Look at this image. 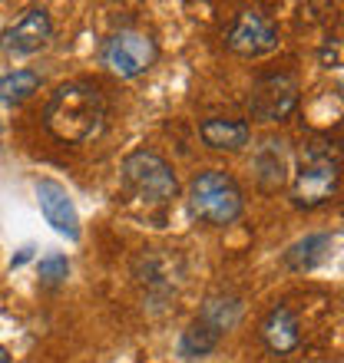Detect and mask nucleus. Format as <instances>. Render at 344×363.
I'll use <instances>...</instances> for the list:
<instances>
[{
	"label": "nucleus",
	"instance_id": "obj_16",
	"mask_svg": "<svg viewBox=\"0 0 344 363\" xmlns=\"http://www.w3.org/2000/svg\"><path fill=\"white\" fill-rule=\"evenodd\" d=\"M67 271H70V264L63 255H50V258L40 261V277H43L47 284H60V281L67 277Z\"/></svg>",
	"mask_w": 344,
	"mask_h": 363
},
{
	"label": "nucleus",
	"instance_id": "obj_10",
	"mask_svg": "<svg viewBox=\"0 0 344 363\" xmlns=\"http://www.w3.org/2000/svg\"><path fill=\"white\" fill-rule=\"evenodd\" d=\"M262 340H265V347L272 350V354H278V357L298 350V344H301V327H298V317L291 314L285 304L272 307V311L265 314V320H262Z\"/></svg>",
	"mask_w": 344,
	"mask_h": 363
},
{
	"label": "nucleus",
	"instance_id": "obj_11",
	"mask_svg": "<svg viewBox=\"0 0 344 363\" xmlns=\"http://www.w3.org/2000/svg\"><path fill=\"white\" fill-rule=\"evenodd\" d=\"M199 135L202 143L215 149V152H239L249 145V123H242V119H222V116H212L205 123L199 125Z\"/></svg>",
	"mask_w": 344,
	"mask_h": 363
},
{
	"label": "nucleus",
	"instance_id": "obj_4",
	"mask_svg": "<svg viewBox=\"0 0 344 363\" xmlns=\"http://www.w3.org/2000/svg\"><path fill=\"white\" fill-rule=\"evenodd\" d=\"M338 155L331 149H318L311 145L301 159V169L295 175V185H291V201L298 208H321L338 195Z\"/></svg>",
	"mask_w": 344,
	"mask_h": 363
},
{
	"label": "nucleus",
	"instance_id": "obj_17",
	"mask_svg": "<svg viewBox=\"0 0 344 363\" xmlns=\"http://www.w3.org/2000/svg\"><path fill=\"white\" fill-rule=\"evenodd\" d=\"M0 363H10V357H7V350L0 347Z\"/></svg>",
	"mask_w": 344,
	"mask_h": 363
},
{
	"label": "nucleus",
	"instance_id": "obj_5",
	"mask_svg": "<svg viewBox=\"0 0 344 363\" xmlns=\"http://www.w3.org/2000/svg\"><path fill=\"white\" fill-rule=\"evenodd\" d=\"M156 57H159L156 40L139 33V30H119L103 43V63L123 79L143 77L156 63Z\"/></svg>",
	"mask_w": 344,
	"mask_h": 363
},
{
	"label": "nucleus",
	"instance_id": "obj_12",
	"mask_svg": "<svg viewBox=\"0 0 344 363\" xmlns=\"http://www.w3.org/2000/svg\"><path fill=\"white\" fill-rule=\"evenodd\" d=\"M331 248H335V235H308L285 251V264L291 271H311L331 258Z\"/></svg>",
	"mask_w": 344,
	"mask_h": 363
},
{
	"label": "nucleus",
	"instance_id": "obj_13",
	"mask_svg": "<svg viewBox=\"0 0 344 363\" xmlns=\"http://www.w3.org/2000/svg\"><path fill=\"white\" fill-rule=\"evenodd\" d=\"M285 172H288L285 143L268 139V143L262 145V155H258V182H262L265 189H278V185H285Z\"/></svg>",
	"mask_w": 344,
	"mask_h": 363
},
{
	"label": "nucleus",
	"instance_id": "obj_14",
	"mask_svg": "<svg viewBox=\"0 0 344 363\" xmlns=\"http://www.w3.org/2000/svg\"><path fill=\"white\" fill-rule=\"evenodd\" d=\"M40 89V77L33 69H14V73H4L0 77V103L4 106H20L23 99Z\"/></svg>",
	"mask_w": 344,
	"mask_h": 363
},
{
	"label": "nucleus",
	"instance_id": "obj_3",
	"mask_svg": "<svg viewBox=\"0 0 344 363\" xmlns=\"http://www.w3.org/2000/svg\"><path fill=\"white\" fill-rule=\"evenodd\" d=\"M123 185L146 205H169L179 195V179L159 152L136 149L123 162Z\"/></svg>",
	"mask_w": 344,
	"mask_h": 363
},
{
	"label": "nucleus",
	"instance_id": "obj_2",
	"mask_svg": "<svg viewBox=\"0 0 344 363\" xmlns=\"http://www.w3.org/2000/svg\"><path fill=\"white\" fill-rule=\"evenodd\" d=\"M242 205H245L242 189L229 172L209 169V172H199L189 182V208L199 221H209L219 228L232 225L242 215Z\"/></svg>",
	"mask_w": 344,
	"mask_h": 363
},
{
	"label": "nucleus",
	"instance_id": "obj_9",
	"mask_svg": "<svg viewBox=\"0 0 344 363\" xmlns=\"http://www.w3.org/2000/svg\"><path fill=\"white\" fill-rule=\"evenodd\" d=\"M37 199H40V211L43 218L67 238H80V218H77V208H73V199L70 191L53 179H40L37 182Z\"/></svg>",
	"mask_w": 344,
	"mask_h": 363
},
{
	"label": "nucleus",
	"instance_id": "obj_8",
	"mask_svg": "<svg viewBox=\"0 0 344 363\" xmlns=\"http://www.w3.org/2000/svg\"><path fill=\"white\" fill-rule=\"evenodd\" d=\"M50 37H53L50 13L43 7H33L4 33V50L14 53V57H30V53H40V50L47 47Z\"/></svg>",
	"mask_w": 344,
	"mask_h": 363
},
{
	"label": "nucleus",
	"instance_id": "obj_15",
	"mask_svg": "<svg viewBox=\"0 0 344 363\" xmlns=\"http://www.w3.org/2000/svg\"><path fill=\"white\" fill-rule=\"evenodd\" d=\"M219 330L212 324H205L202 317H195L189 324V330L182 334V354L186 357H202L209 354V350H215V344H219Z\"/></svg>",
	"mask_w": 344,
	"mask_h": 363
},
{
	"label": "nucleus",
	"instance_id": "obj_1",
	"mask_svg": "<svg viewBox=\"0 0 344 363\" xmlns=\"http://www.w3.org/2000/svg\"><path fill=\"white\" fill-rule=\"evenodd\" d=\"M43 125L50 135H57L60 143L83 145L106 129V99L103 93L86 83V79H73L57 86V93L50 96L47 109H43Z\"/></svg>",
	"mask_w": 344,
	"mask_h": 363
},
{
	"label": "nucleus",
	"instance_id": "obj_6",
	"mask_svg": "<svg viewBox=\"0 0 344 363\" xmlns=\"http://www.w3.org/2000/svg\"><path fill=\"white\" fill-rule=\"evenodd\" d=\"M298 79L291 73H262L252 86L249 109L262 123H281L298 109Z\"/></svg>",
	"mask_w": 344,
	"mask_h": 363
},
{
	"label": "nucleus",
	"instance_id": "obj_7",
	"mask_svg": "<svg viewBox=\"0 0 344 363\" xmlns=\"http://www.w3.org/2000/svg\"><path fill=\"white\" fill-rule=\"evenodd\" d=\"M225 47L239 57H262L278 47V27L275 20L258 13V10H242L232 20L229 33H225Z\"/></svg>",
	"mask_w": 344,
	"mask_h": 363
}]
</instances>
